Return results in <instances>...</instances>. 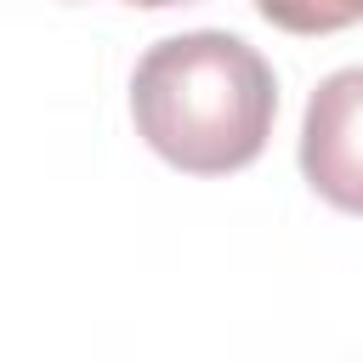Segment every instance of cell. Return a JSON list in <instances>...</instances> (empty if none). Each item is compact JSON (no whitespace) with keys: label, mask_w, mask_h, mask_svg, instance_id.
<instances>
[{"label":"cell","mask_w":363,"mask_h":363,"mask_svg":"<svg viewBox=\"0 0 363 363\" xmlns=\"http://www.w3.org/2000/svg\"><path fill=\"white\" fill-rule=\"evenodd\" d=\"M278 113L267 57L221 28H193L147 45L130 74L136 136L187 176H227L261 159Z\"/></svg>","instance_id":"1"},{"label":"cell","mask_w":363,"mask_h":363,"mask_svg":"<svg viewBox=\"0 0 363 363\" xmlns=\"http://www.w3.org/2000/svg\"><path fill=\"white\" fill-rule=\"evenodd\" d=\"M301 176L346 216H363V68L329 74L301 119Z\"/></svg>","instance_id":"2"},{"label":"cell","mask_w":363,"mask_h":363,"mask_svg":"<svg viewBox=\"0 0 363 363\" xmlns=\"http://www.w3.org/2000/svg\"><path fill=\"white\" fill-rule=\"evenodd\" d=\"M255 11L284 34H335L363 23V0H255Z\"/></svg>","instance_id":"3"},{"label":"cell","mask_w":363,"mask_h":363,"mask_svg":"<svg viewBox=\"0 0 363 363\" xmlns=\"http://www.w3.org/2000/svg\"><path fill=\"white\" fill-rule=\"evenodd\" d=\"M130 6H199V0H130Z\"/></svg>","instance_id":"4"}]
</instances>
